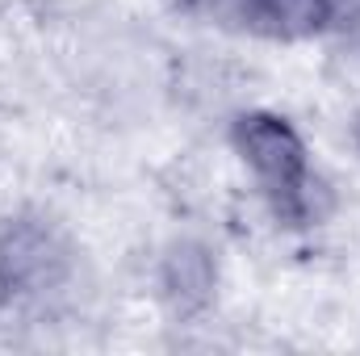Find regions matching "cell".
<instances>
[{
    "label": "cell",
    "instance_id": "cell-1",
    "mask_svg": "<svg viewBox=\"0 0 360 356\" xmlns=\"http://www.w3.org/2000/svg\"><path fill=\"white\" fill-rule=\"evenodd\" d=\"M147 285L172 323H210L222 306L226 260L205 231H172L151 248Z\"/></svg>",
    "mask_w": 360,
    "mask_h": 356
},
{
    "label": "cell",
    "instance_id": "cell-2",
    "mask_svg": "<svg viewBox=\"0 0 360 356\" xmlns=\"http://www.w3.org/2000/svg\"><path fill=\"white\" fill-rule=\"evenodd\" d=\"M222 147L231 164L243 172V184L256 193H276L314 164L310 134L293 113L252 101L222 126Z\"/></svg>",
    "mask_w": 360,
    "mask_h": 356
},
{
    "label": "cell",
    "instance_id": "cell-3",
    "mask_svg": "<svg viewBox=\"0 0 360 356\" xmlns=\"http://www.w3.org/2000/svg\"><path fill=\"white\" fill-rule=\"evenodd\" d=\"M243 34L272 46H306L331 34V0H243Z\"/></svg>",
    "mask_w": 360,
    "mask_h": 356
},
{
    "label": "cell",
    "instance_id": "cell-4",
    "mask_svg": "<svg viewBox=\"0 0 360 356\" xmlns=\"http://www.w3.org/2000/svg\"><path fill=\"white\" fill-rule=\"evenodd\" d=\"M344 147L352 151V160L360 164V101L348 109V117H344Z\"/></svg>",
    "mask_w": 360,
    "mask_h": 356
}]
</instances>
